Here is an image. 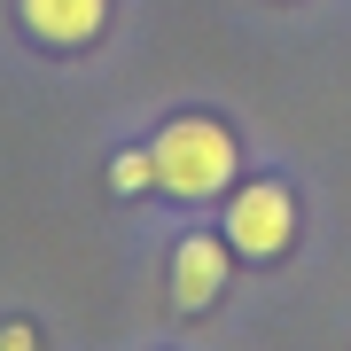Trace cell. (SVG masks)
<instances>
[{"mask_svg":"<svg viewBox=\"0 0 351 351\" xmlns=\"http://www.w3.org/2000/svg\"><path fill=\"white\" fill-rule=\"evenodd\" d=\"M289 242H297V195L281 180H250V188L226 195V250L234 258L274 265V258H289Z\"/></svg>","mask_w":351,"mask_h":351,"instance_id":"obj_2","label":"cell"},{"mask_svg":"<svg viewBox=\"0 0 351 351\" xmlns=\"http://www.w3.org/2000/svg\"><path fill=\"white\" fill-rule=\"evenodd\" d=\"M110 188H117V195H149V188H156V156H149V149H117V156H110Z\"/></svg>","mask_w":351,"mask_h":351,"instance_id":"obj_5","label":"cell"},{"mask_svg":"<svg viewBox=\"0 0 351 351\" xmlns=\"http://www.w3.org/2000/svg\"><path fill=\"white\" fill-rule=\"evenodd\" d=\"M16 16L39 47H94L110 24V0H16Z\"/></svg>","mask_w":351,"mask_h":351,"instance_id":"obj_4","label":"cell"},{"mask_svg":"<svg viewBox=\"0 0 351 351\" xmlns=\"http://www.w3.org/2000/svg\"><path fill=\"white\" fill-rule=\"evenodd\" d=\"M0 351H39V336H32L24 320H8V328H0Z\"/></svg>","mask_w":351,"mask_h":351,"instance_id":"obj_6","label":"cell"},{"mask_svg":"<svg viewBox=\"0 0 351 351\" xmlns=\"http://www.w3.org/2000/svg\"><path fill=\"white\" fill-rule=\"evenodd\" d=\"M226 274H234L226 234H180L172 242V304L180 313H211L226 297Z\"/></svg>","mask_w":351,"mask_h":351,"instance_id":"obj_3","label":"cell"},{"mask_svg":"<svg viewBox=\"0 0 351 351\" xmlns=\"http://www.w3.org/2000/svg\"><path fill=\"white\" fill-rule=\"evenodd\" d=\"M149 156H156V195H172V203H211V195H226V188H234V164H242L234 133H226L219 117H203V110L164 117L156 141H149Z\"/></svg>","mask_w":351,"mask_h":351,"instance_id":"obj_1","label":"cell"}]
</instances>
